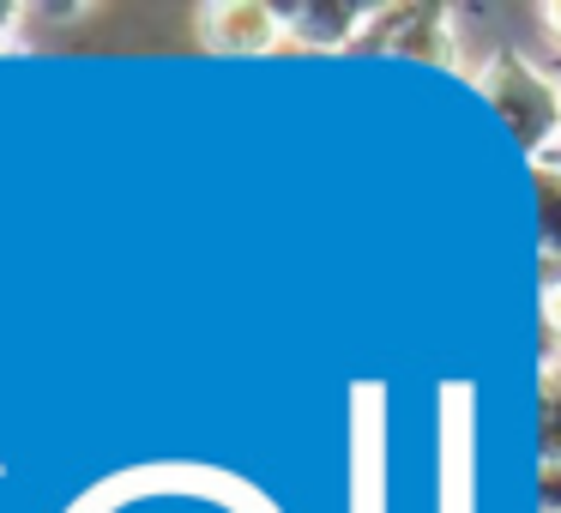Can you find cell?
Here are the masks:
<instances>
[{
    "mask_svg": "<svg viewBox=\"0 0 561 513\" xmlns=\"http://www.w3.org/2000/svg\"><path fill=\"white\" fill-rule=\"evenodd\" d=\"M471 86H477V98H483L489 110L501 115V127L519 139V151H525L531 163L561 139V79L543 73L531 55L495 49V55H489V61L471 73Z\"/></svg>",
    "mask_w": 561,
    "mask_h": 513,
    "instance_id": "cell-1",
    "label": "cell"
},
{
    "mask_svg": "<svg viewBox=\"0 0 561 513\" xmlns=\"http://www.w3.org/2000/svg\"><path fill=\"white\" fill-rule=\"evenodd\" d=\"M459 19L453 7H428V0H411V7H375L356 37V55H411V61H440L453 67L459 61V43H453Z\"/></svg>",
    "mask_w": 561,
    "mask_h": 513,
    "instance_id": "cell-2",
    "label": "cell"
},
{
    "mask_svg": "<svg viewBox=\"0 0 561 513\" xmlns=\"http://www.w3.org/2000/svg\"><path fill=\"white\" fill-rule=\"evenodd\" d=\"M194 43L211 55H272V49H284L278 0H211V7H194Z\"/></svg>",
    "mask_w": 561,
    "mask_h": 513,
    "instance_id": "cell-3",
    "label": "cell"
},
{
    "mask_svg": "<svg viewBox=\"0 0 561 513\" xmlns=\"http://www.w3.org/2000/svg\"><path fill=\"white\" fill-rule=\"evenodd\" d=\"M368 13L363 0H278L284 19V49H308V55H344L356 49Z\"/></svg>",
    "mask_w": 561,
    "mask_h": 513,
    "instance_id": "cell-4",
    "label": "cell"
},
{
    "mask_svg": "<svg viewBox=\"0 0 561 513\" xmlns=\"http://www.w3.org/2000/svg\"><path fill=\"white\" fill-rule=\"evenodd\" d=\"M91 13H98V7H85V0H73V7H67V0H31V7H25V37H31V49H37V43L79 37V31L91 25Z\"/></svg>",
    "mask_w": 561,
    "mask_h": 513,
    "instance_id": "cell-5",
    "label": "cell"
},
{
    "mask_svg": "<svg viewBox=\"0 0 561 513\" xmlns=\"http://www.w3.org/2000/svg\"><path fill=\"white\" fill-rule=\"evenodd\" d=\"M537 453L543 465H561V363H543L537 375Z\"/></svg>",
    "mask_w": 561,
    "mask_h": 513,
    "instance_id": "cell-6",
    "label": "cell"
},
{
    "mask_svg": "<svg viewBox=\"0 0 561 513\" xmlns=\"http://www.w3.org/2000/svg\"><path fill=\"white\" fill-rule=\"evenodd\" d=\"M537 187V236H543V260H561V175L556 170H531Z\"/></svg>",
    "mask_w": 561,
    "mask_h": 513,
    "instance_id": "cell-7",
    "label": "cell"
},
{
    "mask_svg": "<svg viewBox=\"0 0 561 513\" xmlns=\"http://www.w3.org/2000/svg\"><path fill=\"white\" fill-rule=\"evenodd\" d=\"M537 315H543V363L561 356V260H543V296H537Z\"/></svg>",
    "mask_w": 561,
    "mask_h": 513,
    "instance_id": "cell-8",
    "label": "cell"
},
{
    "mask_svg": "<svg viewBox=\"0 0 561 513\" xmlns=\"http://www.w3.org/2000/svg\"><path fill=\"white\" fill-rule=\"evenodd\" d=\"M19 49H31L25 7H19V0H0V55H19Z\"/></svg>",
    "mask_w": 561,
    "mask_h": 513,
    "instance_id": "cell-9",
    "label": "cell"
},
{
    "mask_svg": "<svg viewBox=\"0 0 561 513\" xmlns=\"http://www.w3.org/2000/svg\"><path fill=\"white\" fill-rule=\"evenodd\" d=\"M537 495H543V513H561V465L537 471Z\"/></svg>",
    "mask_w": 561,
    "mask_h": 513,
    "instance_id": "cell-10",
    "label": "cell"
},
{
    "mask_svg": "<svg viewBox=\"0 0 561 513\" xmlns=\"http://www.w3.org/2000/svg\"><path fill=\"white\" fill-rule=\"evenodd\" d=\"M537 19H543V31H549V37L561 43V0H549V7H543V13H537Z\"/></svg>",
    "mask_w": 561,
    "mask_h": 513,
    "instance_id": "cell-11",
    "label": "cell"
},
{
    "mask_svg": "<svg viewBox=\"0 0 561 513\" xmlns=\"http://www.w3.org/2000/svg\"><path fill=\"white\" fill-rule=\"evenodd\" d=\"M531 170H556V175H561V139H556V146H549V151H543V158H537V163H531Z\"/></svg>",
    "mask_w": 561,
    "mask_h": 513,
    "instance_id": "cell-12",
    "label": "cell"
},
{
    "mask_svg": "<svg viewBox=\"0 0 561 513\" xmlns=\"http://www.w3.org/2000/svg\"><path fill=\"white\" fill-rule=\"evenodd\" d=\"M556 363H561V356H556Z\"/></svg>",
    "mask_w": 561,
    "mask_h": 513,
    "instance_id": "cell-13",
    "label": "cell"
}]
</instances>
